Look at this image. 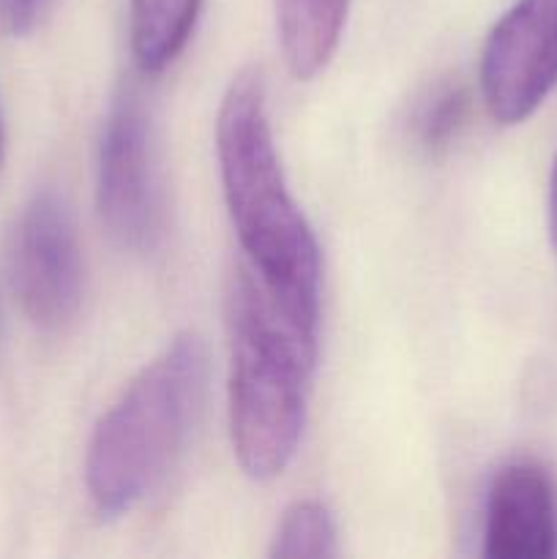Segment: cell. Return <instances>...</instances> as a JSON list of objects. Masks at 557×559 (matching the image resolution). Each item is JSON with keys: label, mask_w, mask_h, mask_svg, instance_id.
<instances>
[{"label": "cell", "mask_w": 557, "mask_h": 559, "mask_svg": "<svg viewBox=\"0 0 557 559\" xmlns=\"http://www.w3.org/2000/svg\"><path fill=\"white\" fill-rule=\"evenodd\" d=\"M216 156L224 202L249 271L284 320L317 344L320 249L284 180L260 71L229 82L216 118Z\"/></svg>", "instance_id": "1"}, {"label": "cell", "mask_w": 557, "mask_h": 559, "mask_svg": "<svg viewBox=\"0 0 557 559\" xmlns=\"http://www.w3.org/2000/svg\"><path fill=\"white\" fill-rule=\"evenodd\" d=\"M229 437L240 469L273 480L289 467L306 420L317 344L306 342L249 267L229 289Z\"/></svg>", "instance_id": "2"}, {"label": "cell", "mask_w": 557, "mask_h": 559, "mask_svg": "<svg viewBox=\"0 0 557 559\" xmlns=\"http://www.w3.org/2000/svg\"><path fill=\"white\" fill-rule=\"evenodd\" d=\"M205 380V344L183 333L98 420L85 459V486L98 516H123L167 478L200 413Z\"/></svg>", "instance_id": "3"}, {"label": "cell", "mask_w": 557, "mask_h": 559, "mask_svg": "<svg viewBox=\"0 0 557 559\" xmlns=\"http://www.w3.org/2000/svg\"><path fill=\"white\" fill-rule=\"evenodd\" d=\"M96 200L109 238L147 254L162 238V186L153 158L151 120L140 93L123 87L109 107L98 145Z\"/></svg>", "instance_id": "4"}, {"label": "cell", "mask_w": 557, "mask_h": 559, "mask_svg": "<svg viewBox=\"0 0 557 559\" xmlns=\"http://www.w3.org/2000/svg\"><path fill=\"white\" fill-rule=\"evenodd\" d=\"M11 287L27 320L60 331L76 317L85 293L80 238L66 202L42 191L27 202L11 238Z\"/></svg>", "instance_id": "5"}, {"label": "cell", "mask_w": 557, "mask_h": 559, "mask_svg": "<svg viewBox=\"0 0 557 559\" xmlns=\"http://www.w3.org/2000/svg\"><path fill=\"white\" fill-rule=\"evenodd\" d=\"M557 82V0H517L489 33L481 91L491 118L513 126L544 104Z\"/></svg>", "instance_id": "6"}, {"label": "cell", "mask_w": 557, "mask_h": 559, "mask_svg": "<svg viewBox=\"0 0 557 559\" xmlns=\"http://www.w3.org/2000/svg\"><path fill=\"white\" fill-rule=\"evenodd\" d=\"M484 551L491 559L557 555V491L535 462H513L491 480L486 497Z\"/></svg>", "instance_id": "7"}, {"label": "cell", "mask_w": 557, "mask_h": 559, "mask_svg": "<svg viewBox=\"0 0 557 559\" xmlns=\"http://www.w3.org/2000/svg\"><path fill=\"white\" fill-rule=\"evenodd\" d=\"M278 44L287 69L311 80L328 66L342 41L349 0H273Z\"/></svg>", "instance_id": "8"}, {"label": "cell", "mask_w": 557, "mask_h": 559, "mask_svg": "<svg viewBox=\"0 0 557 559\" xmlns=\"http://www.w3.org/2000/svg\"><path fill=\"white\" fill-rule=\"evenodd\" d=\"M202 0H131V52L145 74L167 69L189 44Z\"/></svg>", "instance_id": "9"}, {"label": "cell", "mask_w": 557, "mask_h": 559, "mask_svg": "<svg viewBox=\"0 0 557 559\" xmlns=\"http://www.w3.org/2000/svg\"><path fill=\"white\" fill-rule=\"evenodd\" d=\"M271 555L284 559L336 557L339 538L331 511L315 500L293 502L278 519Z\"/></svg>", "instance_id": "10"}, {"label": "cell", "mask_w": 557, "mask_h": 559, "mask_svg": "<svg viewBox=\"0 0 557 559\" xmlns=\"http://www.w3.org/2000/svg\"><path fill=\"white\" fill-rule=\"evenodd\" d=\"M467 112L470 96L462 85H453V82L437 85L424 98L413 120L420 147H426L429 153L446 151L457 140L459 131L464 129V123H467Z\"/></svg>", "instance_id": "11"}, {"label": "cell", "mask_w": 557, "mask_h": 559, "mask_svg": "<svg viewBox=\"0 0 557 559\" xmlns=\"http://www.w3.org/2000/svg\"><path fill=\"white\" fill-rule=\"evenodd\" d=\"M49 5L52 0H0V25L14 36H25L44 20Z\"/></svg>", "instance_id": "12"}, {"label": "cell", "mask_w": 557, "mask_h": 559, "mask_svg": "<svg viewBox=\"0 0 557 559\" xmlns=\"http://www.w3.org/2000/svg\"><path fill=\"white\" fill-rule=\"evenodd\" d=\"M549 235H552V246L557 251V156L555 164H552V175H549Z\"/></svg>", "instance_id": "13"}, {"label": "cell", "mask_w": 557, "mask_h": 559, "mask_svg": "<svg viewBox=\"0 0 557 559\" xmlns=\"http://www.w3.org/2000/svg\"><path fill=\"white\" fill-rule=\"evenodd\" d=\"M0 151H3V131H0Z\"/></svg>", "instance_id": "14"}, {"label": "cell", "mask_w": 557, "mask_h": 559, "mask_svg": "<svg viewBox=\"0 0 557 559\" xmlns=\"http://www.w3.org/2000/svg\"><path fill=\"white\" fill-rule=\"evenodd\" d=\"M0 333H3V322H0Z\"/></svg>", "instance_id": "15"}]
</instances>
